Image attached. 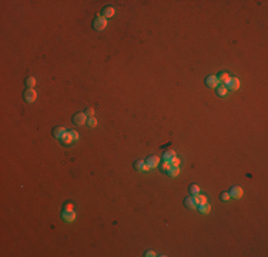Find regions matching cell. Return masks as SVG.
<instances>
[{
  "label": "cell",
  "instance_id": "1",
  "mask_svg": "<svg viewBox=\"0 0 268 257\" xmlns=\"http://www.w3.org/2000/svg\"><path fill=\"white\" fill-rule=\"evenodd\" d=\"M106 26H107V19L106 17H103L101 14L96 16V19L93 20V27L94 30H97V31H101V30H104Z\"/></svg>",
  "mask_w": 268,
  "mask_h": 257
},
{
  "label": "cell",
  "instance_id": "2",
  "mask_svg": "<svg viewBox=\"0 0 268 257\" xmlns=\"http://www.w3.org/2000/svg\"><path fill=\"white\" fill-rule=\"evenodd\" d=\"M224 86L227 87V90H233V92H235V90L240 89V80H238L237 77H230V80Z\"/></svg>",
  "mask_w": 268,
  "mask_h": 257
},
{
  "label": "cell",
  "instance_id": "3",
  "mask_svg": "<svg viewBox=\"0 0 268 257\" xmlns=\"http://www.w3.org/2000/svg\"><path fill=\"white\" fill-rule=\"evenodd\" d=\"M242 193H244V191H242V189H241L240 186H233L228 191L230 197H233V199H241V197H242Z\"/></svg>",
  "mask_w": 268,
  "mask_h": 257
},
{
  "label": "cell",
  "instance_id": "4",
  "mask_svg": "<svg viewBox=\"0 0 268 257\" xmlns=\"http://www.w3.org/2000/svg\"><path fill=\"white\" fill-rule=\"evenodd\" d=\"M23 97H24V100L27 101V103H33V101L37 99V93L34 92V89H27L26 92H24Z\"/></svg>",
  "mask_w": 268,
  "mask_h": 257
},
{
  "label": "cell",
  "instance_id": "5",
  "mask_svg": "<svg viewBox=\"0 0 268 257\" xmlns=\"http://www.w3.org/2000/svg\"><path fill=\"white\" fill-rule=\"evenodd\" d=\"M73 123L77 126H83L87 123V116L84 113H77L76 116L73 117Z\"/></svg>",
  "mask_w": 268,
  "mask_h": 257
},
{
  "label": "cell",
  "instance_id": "6",
  "mask_svg": "<svg viewBox=\"0 0 268 257\" xmlns=\"http://www.w3.org/2000/svg\"><path fill=\"white\" fill-rule=\"evenodd\" d=\"M220 84V82H218V79H217V76H208V77L206 79V86L207 87H210V89H215L217 86Z\"/></svg>",
  "mask_w": 268,
  "mask_h": 257
},
{
  "label": "cell",
  "instance_id": "7",
  "mask_svg": "<svg viewBox=\"0 0 268 257\" xmlns=\"http://www.w3.org/2000/svg\"><path fill=\"white\" fill-rule=\"evenodd\" d=\"M62 217H63V220H66V222H73L74 218H76V211L74 210H64L62 213Z\"/></svg>",
  "mask_w": 268,
  "mask_h": 257
},
{
  "label": "cell",
  "instance_id": "8",
  "mask_svg": "<svg viewBox=\"0 0 268 257\" xmlns=\"http://www.w3.org/2000/svg\"><path fill=\"white\" fill-rule=\"evenodd\" d=\"M146 163L150 164V167L151 169H155L160 164V157L158 156H150L147 160H146Z\"/></svg>",
  "mask_w": 268,
  "mask_h": 257
},
{
  "label": "cell",
  "instance_id": "9",
  "mask_svg": "<svg viewBox=\"0 0 268 257\" xmlns=\"http://www.w3.org/2000/svg\"><path fill=\"white\" fill-rule=\"evenodd\" d=\"M60 140H62V144H64V146H70V144H73V143H74L73 139H71V136H70V133H69V132L64 133V134H63V136L60 137Z\"/></svg>",
  "mask_w": 268,
  "mask_h": 257
},
{
  "label": "cell",
  "instance_id": "10",
  "mask_svg": "<svg viewBox=\"0 0 268 257\" xmlns=\"http://www.w3.org/2000/svg\"><path fill=\"white\" fill-rule=\"evenodd\" d=\"M184 206H186L187 209H197V203H195L194 197H193V196L186 197V200H184Z\"/></svg>",
  "mask_w": 268,
  "mask_h": 257
},
{
  "label": "cell",
  "instance_id": "11",
  "mask_svg": "<svg viewBox=\"0 0 268 257\" xmlns=\"http://www.w3.org/2000/svg\"><path fill=\"white\" fill-rule=\"evenodd\" d=\"M101 16L106 17V19H107V17H113L114 16V9L111 7V6H107V7H104L103 10H101Z\"/></svg>",
  "mask_w": 268,
  "mask_h": 257
},
{
  "label": "cell",
  "instance_id": "12",
  "mask_svg": "<svg viewBox=\"0 0 268 257\" xmlns=\"http://www.w3.org/2000/svg\"><path fill=\"white\" fill-rule=\"evenodd\" d=\"M215 90H217V94L218 96H220V97H226L227 96V93H228V90H227V87L224 84H221V83H220V84L217 86V87H215Z\"/></svg>",
  "mask_w": 268,
  "mask_h": 257
},
{
  "label": "cell",
  "instance_id": "13",
  "mask_svg": "<svg viewBox=\"0 0 268 257\" xmlns=\"http://www.w3.org/2000/svg\"><path fill=\"white\" fill-rule=\"evenodd\" d=\"M171 169V163L170 161H167V160H164L163 163H160L158 164V170L161 171V173H166L167 174V171Z\"/></svg>",
  "mask_w": 268,
  "mask_h": 257
},
{
  "label": "cell",
  "instance_id": "14",
  "mask_svg": "<svg viewBox=\"0 0 268 257\" xmlns=\"http://www.w3.org/2000/svg\"><path fill=\"white\" fill-rule=\"evenodd\" d=\"M197 209L201 214H208L210 213V210H211V206L208 204V203H206V204H198Z\"/></svg>",
  "mask_w": 268,
  "mask_h": 257
},
{
  "label": "cell",
  "instance_id": "15",
  "mask_svg": "<svg viewBox=\"0 0 268 257\" xmlns=\"http://www.w3.org/2000/svg\"><path fill=\"white\" fill-rule=\"evenodd\" d=\"M194 197V200H195V203H197V206L198 204H206V203H208L207 202V196H204V194H195V196H193Z\"/></svg>",
  "mask_w": 268,
  "mask_h": 257
},
{
  "label": "cell",
  "instance_id": "16",
  "mask_svg": "<svg viewBox=\"0 0 268 257\" xmlns=\"http://www.w3.org/2000/svg\"><path fill=\"white\" fill-rule=\"evenodd\" d=\"M217 79H218V82L221 83V84H226V83L230 80V76H228L227 71H221V73L217 76Z\"/></svg>",
  "mask_w": 268,
  "mask_h": 257
},
{
  "label": "cell",
  "instance_id": "17",
  "mask_svg": "<svg viewBox=\"0 0 268 257\" xmlns=\"http://www.w3.org/2000/svg\"><path fill=\"white\" fill-rule=\"evenodd\" d=\"M64 133H66V128L62 127V126H58V127L53 128V136L57 137V139H60V137H62Z\"/></svg>",
  "mask_w": 268,
  "mask_h": 257
},
{
  "label": "cell",
  "instance_id": "18",
  "mask_svg": "<svg viewBox=\"0 0 268 257\" xmlns=\"http://www.w3.org/2000/svg\"><path fill=\"white\" fill-rule=\"evenodd\" d=\"M174 157H175V152H174V150H168V152H164V154H163V160H167V161L173 160Z\"/></svg>",
  "mask_w": 268,
  "mask_h": 257
},
{
  "label": "cell",
  "instance_id": "19",
  "mask_svg": "<svg viewBox=\"0 0 268 257\" xmlns=\"http://www.w3.org/2000/svg\"><path fill=\"white\" fill-rule=\"evenodd\" d=\"M24 83H26V86H27V89H33L36 84V79L34 77H27L26 80H24Z\"/></svg>",
  "mask_w": 268,
  "mask_h": 257
},
{
  "label": "cell",
  "instance_id": "20",
  "mask_svg": "<svg viewBox=\"0 0 268 257\" xmlns=\"http://www.w3.org/2000/svg\"><path fill=\"white\" fill-rule=\"evenodd\" d=\"M188 190H190V194L191 196H195V194H198V193H200V187H198L197 184H191Z\"/></svg>",
  "mask_w": 268,
  "mask_h": 257
},
{
  "label": "cell",
  "instance_id": "21",
  "mask_svg": "<svg viewBox=\"0 0 268 257\" xmlns=\"http://www.w3.org/2000/svg\"><path fill=\"white\" fill-rule=\"evenodd\" d=\"M144 160H137L136 163H134V169H136L137 171H143V167H144Z\"/></svg>",
  "mask_w": 268,
  "mask_h": 257
},
{
  "label": "cell",
  "instance_id": "22",
  "mask_svg": "<svg viewBox=\"0 0 268 257\" xmlns=\"http://www.w3.org/2000/svg\"><path fill=\"white\" fill-rule=\"evenodd\" d=\"M178 173H180V167H173V166H171V169L167 171V174H170L171 177H175Z\"/></svg>",
  "mask_w": 268,
  "mask_h": 257
},
{
  "label": "cell",
  "instance_id": "23",
  "mask_svg": "<svg viewBox=\"0 0 268 257\" xmlns=\"http://www.w3.org/2000/svg\"><path fill=\"white\" fill-rule=\"evenodd\" d=\"M87 124H89L90 127H96V126H97V120H96L94 117H89V119H87Z\"/></svg>",
  "mask_w": 268,
  "mask_h": 257
},
{
  "label": "cell",
  "instance_id": "24",
  "mask_svg": "<svg viewBox=\"0 0 268 257\" xmlns=\"http://www.w3.org/2000/svg\"><path fill=\"white\" fill-rule=\"evenodd\" d=\"M220 199L222 200V202H228L231 197H230V194H228V191H222L221 194H220Z\"/></svg>",
  "mask_w": 268,
  "mask_h": 257
},
{
  "label": "cell",
  "instance_id": "25",
  "mask_svg": "<svg viewBox=\"0 0 268 257\" xmlns=\"http://www.w3.org/2000/svg\"><path fill=\"white\" fill-rule=\"evenodd\" d=\"M170 163H171L173 167H180V160L177 159V157H174L173 160H170Z\"/></svg>",
  "mask_w": 268,
  "mask_h": 257
},
{
  "label": "cell",
  "instance_id": "26",
  "mask_svg": "<svg viewBox=\"0 0 268 257\" xmlns=\"http://www.w3.org/2000/svg\"><path fill=\"white\" fill-rule=\"evenodd\" d=\"M70 133V136H71V139H73V141L76 143V141L78 140V133L77 132H69Z\"/></svg>",
  "mask_w": 268,
  "mask_h": 257
},
{
  "label": "cell",
  "instance_id": "27",
  "mask_svg": "<svg viewBox=\"0 0 268 257\" xmlns=\"http://www.w3.org/2000/svg\"><path fill=\"white\" fill-rule=\"evenodd\" d=\"M84 114L87 117H93V114H94V110L90 107V109H86V112H84Z\"/></svg>",
  "mask_w": 268,
  "mask_h": 257
},
{
  "label": "cell",
  "instance_id": "28",
  "mask_svg": "<svg viewBox=\"0 0 268 257\" xmlns=\"http://www.w3.org/2000/svg\"><path fill=\"white\" fill-rule=\"evenodd\" d=\"M64 210H73V204H71V203H67L66 206H64Z\"/></svg>",
  "mask_w": 268,
  "mask_h": 257
},
{
  "label": "cell",
  "instance_id": "29",
  "mask_svg": "<svg viewBox=\"0 0 268 257\" xmlns=\"http://www.w3.org/2000/svg\"><path fill=\"white\" fill-rule=\"evenodd\" d=\"M146 256H147V257H153V256H155V253L153 251V250H148V251H146Z\"/></svg>",
  "mask_w": 268,
  "mask_h": 257
},
{
  "label": "cell",
  "instance_id": "30",
  "mask_svg": "<svg viewBox=\"0 0 268 257\" xmlns=\"http://www.w3.org/2000/svg\"><path fill=\"white\" fill-rule=\"evenodd\" d=\"M148 170H151V167H150V164H147V163H144V167H143V171H148Z\"/></svg>",
  "mask_w": 268,
  "mask_h": 257
}]
</instances>
